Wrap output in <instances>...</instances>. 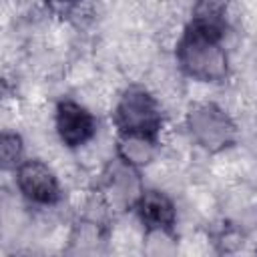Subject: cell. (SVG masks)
<instances>
[{"mask_svg":"<svg viewBox=\"0 0 257 257\" xmlns=\"http://www.w3.org/2000/svg\"><path fill=\"white\" fill-rule=\"evenodd\" d=\"M223 28L195 22L183 34L177 46V58L181 68L199 80L215 82L227 74V54L221 44Z\"/></svg>","mask_w":257,"mask_h":257,"instance_id":"cell-1","label":"cell"},{"mask_svg":"<svg viewBox=\"0 0 257 257\" xmlns=\"http://www.w3.org/2000/svg\"><path fill=\"white\" fill-rule=\"evenodd\" d=\"M16 183L26 199L40 205H52L60 197L58 181L42 161H26L18 165Z\"/></svg>","mask_w":257,"mask_h":257,"instance_id":"cell-4","label":"cell"},{"mask_svg":"<svg viewBox=\"0 0 257 257\" xmlns=\"http://www.w3.org/2000/svg\"><path fill=\"white\" fill-rule=\"evenodd\" d=\"M118 151H120V157H122L124 163L143 165V163H149L153 159V155H155V139L122 135Z\"/></svg>","mask_w":257,"mask_h":257,"instance_id":"cell-7","label":"cell"},{"mask_svg":"<svg viewBox=\"0 0 257 257\" xmlns=\"http://www.w3.org/2000/svg\"><path fill=\"white\" fill-rule=\"evenodd\" d=\"M50 2H54V4H72L76 0H50Z\"/></svg>","mask_w":257,"mask_h":257,"instance_id":"cell-9","label":"cell"},{"mask_svg":"<svg viewBox=\"0 0 257 257\" xmlns=\"http://www.w3.org/2000/svg\"><path fill=\"white\" fill-rule=\"evenodd\" d=\"M137 209L149 229H171L175 223V205L159 191H145L137 203Z\"/></svg>","mask_w":257,"mask_h":257,"instance_id":"cell-6","label":"cell"},{"mask_svg":"<svg viewBox=\"0 0 257 257\" xmlns=\"http://www.w3.org/2000/svg\"><path fill=\"white\" fill-rule=\"evenodd\" d=\"M187 124H189L193 139L203 149L213 151V153L229 147L235 139L233 120L229 118V114H225L223 108H219L217 104H211V102L193 106L189 110Z\"/></svg>","mask_w":257,"mask_h":257,"instance_id":"cell-3","label":"cell"},{"mask_svg":"<svg viewBox=\"0 0 257 257\" xmlns=\"http://www.w3.org/2000/svg\"><path fill=\"white\" fill-rule=\"evenodd\" d=\"M114 122L120 135L155 139L163 118H161L157 100L149 92L141 88H131L124 92V96L116 104Z\"/></svg>","mask_w":257,"mask_h":257,"instance_id":"cell-2","label":"cell"},{"mask_svg":"<svg viewBox=\"0 0 257 257\" xmlns=\"http://www.w3.org/2000/svg\"><path fill=\"white\" fill-rule=\"evenodd\" d=\"M94 116L80 106L78 102L64 100L56 108V131L60 141L66 147H78L92 139L94 135Z\"/></svg>","mask_w":257,"mask_h":257,"instance_id":"cell-5","label":"cell"},{"mask_svg":"<svg viewBox=\"0 0 257 257\" xmlns=\"http://www.w3.org/2000/svg\"><path fill=\"white\" fill-rule=\"evenodd\" d=\"M22 155V141L18 135H12V133H4L2 135V141H0V159H2V165L8 169V167H14L18 163Z\"/></svg>","mask_w":257,"mask_h":257,"instance_id":"cell-8","label":"cell"}]
</instances>
